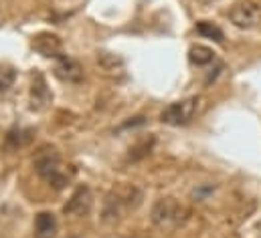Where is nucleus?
<instances>
[{
	"label": "nucleus",
	"instance_id": "obj_1",
	"mask_svg": "<svg viewBox=\"0 0 261 238\" xmlns=\"http://www.w3.org/2000/svg\"><path fill=\"white\" fill-rule=\"evenodd\" d=\"M142 204V192L132 184H120L112 188L103 200V222H116L124 216V212L136 210Z\"/></svg>",
	"mask_w": 261,
	"mask_h": 238
},
{
	"label": "nucleus",
	"instance_id": "obj_2",
	"mask_svg": "<svg viewBox=\"0 0 261 238\" xmlns=\"http://www.w3.org/2000/svg\"><path fill=\"white\" fill-rule=\"evenodd\" d=\"M189 218V208L182 206L176 198H160L152 206L150 220L160 230H172L185 224Z\"/></svg>",
	"mask_w": 261,
	"mask_h": 238
},
{
	"label": "nucleus",
	"instance_id": "obj_3",
	"mask_svg": "<svg viewBox=\"0 0 261 238\" xmlns=\"http://www.w3.org/2000/svg\"><path fill=\"white\" fill-rule=\"evenodd\" d=\"M35 170L45 182H49L53 188L61 190L65 188L69 176L65 172V166L59 158V154L55 150H43L37 158H35Z\"/></svg>",
	"mask_w": 261,
	"mask_h": 238
},
{
	"label": "nucleus",
	"instance_id": "obj_4",
	"mask_svg": "<svg viewBox=\"0 0 261 238\" xmlns=\"http://www.w3.org/2000/svg\"><path fill=\"white\" fill-rule=\"evenodd\" d=\"M229 20L241 31L257 28L261 24V6L255 0H239L231 6Z\"/></svg>",
	"mask_w": 261,
	"mask_h": 238
},
{
	"label": "nucleus",
	"instance_id": "obj_5",
	"mask_svg": "<svg viewBox=\"0 0 261 238\" xmlns=\"http://www.w3.org/2000/svg\"><path fill=\"white\" fill-rule=\"evenodd\" d=\"M198 103H200L198 97H187V99L174 101L168 107H164V111L160 113V121L168 125H187L196 115Z\"/></svg>",
	"mask_w": 261,
	"mask_h": 238
},
{
	"label": "nucleus",
	"instance_id": "obj_6",
	"mask_svg": "<svg viewBox=\"0 0 261 238\" xmlns=\"http://www.w3.org/2000/svg\"><path fill=\"white\" fill-rule=\"evenodd\" d=\"M33 49L49 59H61L63 53V41L55 33H39L33 37Z\"/></svg>",
	"mask_w": 261,
	"mask_h": 238
},
{
	"label": "nucleus",
	"instance_id": "obj_7",
	"mask_svg": "<svg viewBox=\"0 0 261 238\" xmlns=\"http://www.w3.org/2000/svg\"><path fill=\"white\" fill-rule=\"evenodd\" d=\"M91 204H93L91 190H89L87 186H79V188L71 194V198L67 200V204L63 206V212H65L67 216L79 218V216H83V214H87V212L91 210Z\"/></svg>",
	"mask_w": 261,
	"mask_h": 238
},
{
	"label": "nucleus",
	"instance_id": "obj_8",
	"mask_svg": "<svg viewBox=\"0 0 261 238\" xmlns=\"http://www.w3.org/2000/svg\"><path fill=\"white\" fill-rule=\"evenodd\" d=\"M55 75L67 81V83H79L83 79V69L79 67V63L71 57L63 55L61 59H57V67H55Z\"/></svg>",
	"mask_w": 261,
	"mask_h": 238
},
{
	"label": "nucleus",
	"instance_id": "obj_9",
	"mask_svg": "<svg viewBox=\"0 0 261 238\" xmlns=\"http://www.w3.org/2000/svg\"><path fill=\"white\" fill-rule=\"evenodd\" d=\"M57 220L51 212H39L35 218V238H55Z\"/></svg>",
	"mask_w": 261,
	"mask_h": 238
},
{
	"label": "nucleus",
	"instance_id": "obj_10",
	"mask_svg": "<svg viewBox=\"0 0 261 238\" xmlns=\"http://www.w3.org/2000/svg\"><path fill=\"white\" fill-rule=\"evenodd\" d=\"M97 65L106 73H120L124 69V59L118 57V55H114V53L101 51V53H97Z\"/></svg>",
	"mask_w": 261,
	"mask_h": 238
},
{
	"label": "nucleus",
	"instance_id": "obj_11",
	"mask_svg": "<svg viewBox=\"0 0 261 238\" xmlns=\"http://www.w3.org/2000/svg\"><path fill=\"white\" fill-rule=\"evenodd\" d=\"M189 59H191V63L196 65V67H204V65H208V63H213L215 53H213V49H208V47H204V45H193L191 51H189Z\"/></svg>",
	"mask_w": 261,
	"mask_h": 238
},
{
	"label": "nucleus",
	"instance_id": "obj_12",
	"mask_svg": "<svg viewBox=\"0 0 261 238\" xmlns=\"http://www.w3.org/2000/svg\"><path fill=\"white\" fill-rule=\"evenodd\" d=\"M31 139H33V131H31V129H12V131H8V135H6V143H8L12 150L29 145Z\"/></svg>",
	"mask_w": 261,
	"mask_h": 238
},
{
	"label": "nucleus",
	"instance_id": "obj_13",
	"mask_svg": "<svg viewBox=\"0 0 261 238\" xmlns=\"http://www.w3.org/2000/svg\"><path fill=\"white\" fill-rule=\"evenodd\" d=\"M196 33L202 35L204 39H213L215 43H223V39H225L223 31H221L217 24L208 22V20H200V22H196Z\"/></svg>",
	"mask_w": 261,
	"mask_h": 238
},
{
	"label": "nucleus",
	"instance_id": "obj_14",
	"mask_svg": "<svg viewBox=\"0 0 261 238\" xmlns=\"http://www.w3.org/2000/svg\"><path fill=\"white\" fill-rule=\"evenodd\" d=\"M16 79V73L12 69H6V67H0V91H6Z\"/></svg>",
	"mask_w": 261,
	"mask_h": 238
},
{
	"label": "nucleus",
	"instance_id": "obj_15",
	"mask_svg": "<svg viewBox=\"0 0 261 238\" xmlns=\"http://www.w3.org/2000/svg\"><path fill=\"white\" fill-rule=\"evenodd\" d=\"M208 192H213V188H211V186H206V188H202V190H195V192H193V196H195L198 202H202V200H204V196H206Z\"/></svg>",
	"mask_w": 261,
	"mask_h": 238
}]
</instances>
